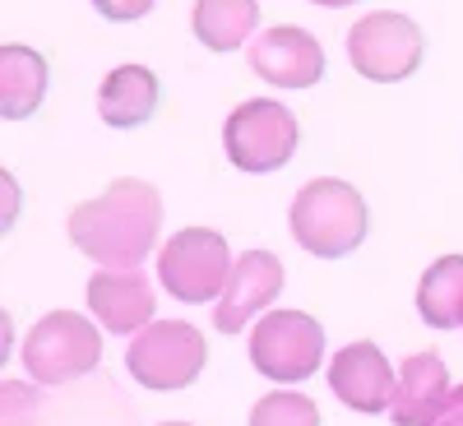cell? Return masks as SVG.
Returning <instances> with one entry per match:
<instances>
[{
    "label": "cell",
    "instance_id": "obj_1",
    "mask_svg": "<svg viewBox=\"0 0 463 426\" xmlns=\"http://www.w3.org/2000/svg\"><path fill=\"white\" fill-rule=\"evenodd\" d=\"M158 227H163L158 185H148L139 176H121L102 195L74 204L70 241L98 264L139 269V260H148V251L158 246Z\"/></svg>",
    "mask_w": 463,
    "mask_h": 426
},
{
    "label": "cell",
    "instance_id": "obj_2",
    "mask_svg": "<svg viewBox=\"0 0 463 426\" xmlns=\"http://www.w3.org/2000/svg\"><path fill=\"white\" fill-rule=\"evenodd\" d=\"M292 237L316 260H343L366 237V200L338 176H316L292 200Z\"/></svg>",
    "mask_w": 463,
    "mask_h": 426
},
{
    "label": "cell",
    "instance_id": "obj_3",
    "mask_svg": "<svg viewBox=\"0 0 463 426\" xmlns=\"http://www.w3.org/2000/svg\"><path fill=\"white\" fill-rule=\"evenodd\" d=\"M297 139H301L297 116L283 102H274V98L241 102L237 111L227 116V126H222V148H227L232 167H241L250 176L288 167L292 153H297Z\"/></svg>",
    "mask_w": 463,
    "mask_h": 426
},
{
    "label": "cell",
    "instance_id": "obj_4",
    "mask_svg": "<svg viewBox=\"0 0 463 426\" xmlns=\"http://www.w3.org/2000/svg\"><path fill=\"white\" fill-rule=\"evenodd\" d=\"M209 362L204 334L185 320H153L130 338L126 353V371L144 384V390H185L195 384L200 371Z\"/></svg>",
    "mask_w": 463,
    "mask_h": 426
},
{
    "label": "cell",
    "instance_id": "obj_5",
    "mask_svg": "<svg viewBox=\"0 0 463 426\" xmlns=\"http://www.w3.org/2000/svg\"><path fill=\"white\" fill-rule=\"evenodd\" d=\"M232 251L213 227H181L176 237H167V246L158 251V283L167 288V297L200 306V301H218L227 279H232Z\"/></svg>",
    "mask_w": 463,
    "mask_h": 426
},
{
    "label": "cell",
    "instance_id": "obj_6",
    "mask_svg": "<svg viewBox=\"0 0 463 426\" xmlns=\"http://www.w3.org/2000/svg\"><path fill=\"white\" fill-rule=\"evenodd\" d=\"M102 362V334L80 311H52L24 338V371L37 384H70Z\"/></svg>",
    "mask_w": 463,
    "mask_h": 426
},
{
    "label": "cell",
    "instance_id": "obj_7",
    "mask_svg": "<svg viewBox=\"0 0 463 426\" xmlns=\"http://www.w3.org/2000/svg\"><path fill=\"white\" fill-rule=\"evenodd\" d=\"M421 52H427L421 28L394 10H375V14L357 19L353 33H347V61L371 84H399L408 74H417Z\"/></svg>",
    "mask_w": 463,
    "mask_h": 426
},
{
    "label": "cell",
    "instance_id": "obj_8",
    "mask_svg": "<svg viewBox=\"0 0 463 426\" xmlns=\"http://www.w3.org/2000/svg\"><path fill=\"white\" fill-rule=\"evenodd\" d=\"M320 357H325V329L306 311H269L250 329V366L264 380L297 384L320 371Z\"/></svg>",
    "mask_w": 463,
    "mask_h": 426
},
{
    "label": "cell",
    "instance_id": "obj_9",
    "mask_svg": "<svg viewBox=\"0 0 463 426\" xmlns=\"http://www.w3.org/2000/svg\"><path fill=\"white\" fill-rule=\"evenodd\" d=\"M250 70L274 89H311L325 74V47L297 24H274L250 43Z\"/></svg>",
    "mask_w": 463,
    "mask_h": 426
},
{
    "label": "cell",
    "instance_id": "obj_10",
    "mask_svg": "<svg viewBox=\"0 0 463 426\" xmlns=\"http://www.w3.org/2000/svg\"><path fill=\"white\" fill-rule=\"evenodd\" d=\"M283 292V264L279 255L269 251H246L237 264H232V279L218 297V311L213 325L218 334H241L260 311H269V301Z\"/></svg>",
    "mask_w": 463,
    "mask_h": 426
},
{
    "label": "cell",
    "instance_id": "obj_11",
    "mask_svg": "<svg viewBox=\"0 0 463 426\" xmlns=\"http://www.w3.org/2000/svg\"><path fill=\"white\" fill-rule=\"evenodd\" d=\"M394 380H399V371H390L384 353L375 343H366V338L347 343L343 353H334V362H329V390L353 412H390Z\"/></svg>",
    "mask_w": 463,
    "mask_h": 426
},
{
    "label": "cell",
    "instance_id": "obj_12",
    "mask_svg": "<svg viewBox=\"0 0 463 426\" xmlns=\"http://www.w3.org/2000/svg\"><path fill=\"white\" fill-rule=\"evenodd\" d=\"M89 311L107 334H139L153 325V288L139 269H98L89 279Z\"/></svg>",
    "mask_w": 463,
    "mask_h": 426
},
{
    "label": "cell",
    "instance_id": "obj_13",
    "mask_svg": "<svg viewBox=\"0 0 463 426\" xmlns=\"http://www.w3.org/2000/svg\"><path fill=\"white\" fill-rule=\"evenodd\" d=\"M449 371L436 353H412L399 366L394 380V399H390V417L394 426H436V417L449 403Z\"/></svg>",
    "mask_w": 463,
    "mask_h": 426
},
{
    "label": "cell",
    "instance_id": "obj_14",
    "mask_svg": "<svg viewBox=\"0 0 463 426\" xmlns=\"http://www.w3.org/2000/svg\"><path fill=\"white\" fill-rule=\"evenodd\" d=\"M98 111L116 130H135L158 111V74L148 65H116L102 89H98Z\"/></svg>",
    "mask_w": 463,
    "mask_h": 426
},
{
    "label": "cell",
    "instance_id": "obj_15",
    "mask_svg": "<svg viewBox=\"0 0 463 426\" xmlns=\"http://www.w3.org/2000/svg\"><path fill=\"white\" fill-rule=\"evenodd\" d=\"M47 93V61L33 47L5 43L0 47V116L5 121H28Z\"/></svg>",
    "mask_w": 463,
    "mask_h": 426
},
{
    "label": "cell",
    "instance_id": "obj_16",
    "mask_svg": "<svg viewBox=\"0 0 463 426\" xmlns=\"http://www.w3.org/2000/svg\"><path fill=\"white\" fill-rule=\"evenodd\" d=\"M260 0H195L190 28L209 52H241V43L255 37Z\"/></svg>",
    "mask_w": 463,
    "mask_h": 426
},
{
    "label": "cell",
    "instance_id": "obj_17",
    "mask_svg": "<svg viewBox=\"0 0 463 426\" xmlns=\"http://www.w3.org/2000/svg\"><path fill=\"white\" fill-rule=\"evenodd\" d=\"M417 316L431 329L463 325V255H440L417 283Z\"/></svg>",
    "mask_w": 463,
    "mask_h": 426
},
{
    "label": "cell",
    "instance_id": "obj_18",
    "mask_svg": "<svg viewBox=\"0 0 463 426\" xmlns=\"http://www.w3.org/2000/svg\"><path fill=\"white\" fill-rule=\"evenodd\" d=\"M250 426H320V408L306 394L274 390L250 408Z\"/></svg>",
    "mask_w": 463,
    "mask_h": 426
},
{
    "label": "cell",
    "instance_id": "obj_19",
    "mask_svg": "<svg viewBox=\"0 0 463 426\" xmlns=\"http://www.w3.org/2000/svg\"><path fill=\"white\" fill-rule=\"evenodd\" d=\"M93 10L111 24H130V19H144L153 10V0H93Z\"/></svg>",
    "mask_w": 463,
    "mask_h": 426
},
{
    "label": "cell",
    "instance_id": "obj_20",
    "mask_svg": "<svg viewBox=\"0 0 463 426\" xmlns=\"http://www.w3.org/2000/svg\"><path fill=\"white\" fill-rule=\"evenodd\" d=\"M436 426H463V384H458V390H449V403L436 417Z\"/></svg>",
    "mask_w": 463,
    "mask_h": 426
},
{
    "label": "cell",
    "instance_id": "obj_21",
    "mask_svg": "<svg viewBox=\"0 0 463 426\" xmlns=\"http://www.w3.org/2000/svg\"><path fill=\"white\" fill-rule=\"evenodd\" d=\"M311 5H325V10H343V5H353V0H311Z\"/></svg>",
    "mask_w": 463,
    "mask_h": 426
},
{
    "label": "cell",
    "instance_id": "obj_22",
    "mask_svg": "<svg viewBox=\"0 0 463 426\" xmlns=\"http://www.w3.org/2000/svg\"><path fill=\"white\" fill-rule=\"evenodd\" d=\"M167 426H190V421H167Z\"/></svg>",
    "mask_w": 463,
    "mask_h": 426
}]
</instances>
